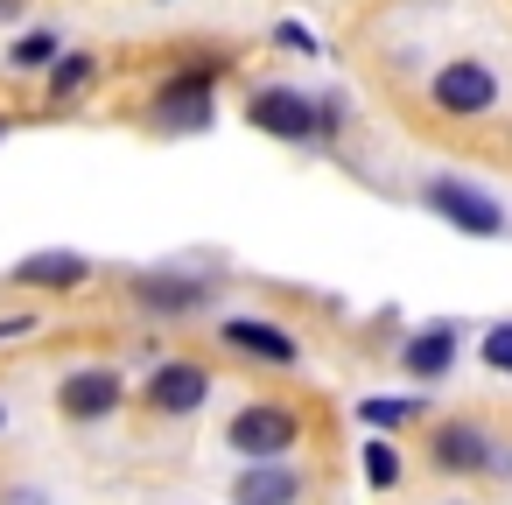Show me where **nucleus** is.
<instances>
[{
  "label": "nucleus",
  "instance_id": "f257e3e1",
  "mask_svg": "<svg viewBox=\"0 0 512 505\" xmlns=\"http://www.w3.org/2000/svg\"><path fill=\"white\" fill-rule=\"evenodd\" d=\"M246 120L260 127V134H274V141H288V148H323V141H337L344 127H351V106L337 99V92H295V85H260L253 99H246Z\"/></svg>",
  "mask_w": 512,
  "mask_h": 505
},
{
  "label": "nucleus",
  "instance_id": "f03ea898",
  "mask_svg": "<svg viewBox=\"0 0 512 505\" xmlns=\"http://www.w3.org/2000/svg\"><path fill=\"white\" fill-rule=\"evenodd\" d=\"M302 435H309V414L295 400H239L225 421V449L239 463H281L302 449Z\"/></svg>",
  "mask_w": 512,
  "mask_h": 505
},
{
  "label": "nucleus",
  "instance_id": "7ed1b4c3",
  "mask_svg": "<svg viewBox=\"0 0 512 505\" xmlns=\"http://www.w3.org/2000/svg\"><path fill=\"white\" fill-rule=\"evenodd\" d=\"M428 463L435 477H512V442H498L470 414H449L428 428Z\"/></svg>",
  "mask_w": 512,
  "mask_h": 505
},
{
  "label": "nucleus",
  "instance_id": "20e7f679",
  "mask_svg": "<svg viewBox=\"0 0 512 505\" xmlns=\"http://www.w3.org/2000/svg\"><path fill=\"white\" fill-rule=\"evenodd\" d=\"M225 71H232V57L169 71L162 92H155V127H162V134H204L211 113H218V78H225Z\"/></svg>",
  "mask_w": 512,
  "mask_h": 505
},
{
  "label": "nucleus",
  "instance_id": "39448f33",
  "mask_svg": "<svg viewBox=\"0 0 512 505\" xmlns=\"http://www.w3.org/2000/svg\"><path fill=\"white\" fill-rule=\"evenodd\" d=\"M211 393H218V379H211L204 358H155L148 379L134 386V400H141L155 421H190V414L211 407Z\"/></svg>",
  "mask_w": 512,
  "mask_h": 505
},
{
  "label": "nucleus",
  "instance_id": "423d86ee",
  "mask_svg": "<svg viewBox=\"0 0 512 505\" xmlns=\"http://www.w3.org/2000/svg\"><path fill=\"white\" fill-rule=\"evenodd\" d=\"M421 211L442 218V225L463 232V239H505V204H498L491 190L463 183V176H428V183H421Z\"/></svg>",
  "mask_w": 512,
  "mask_h": 505
},
{
  "label": "nucleus",
  "instance_id": "0eeeda50",
  "mask_svg": "<svg viewBox=\"0 0 512 505\" xmlns=\"http://www.w3.org/2000/svg\"><path fill=\"white\" fill-rule=\"evenodd\" d=\"M428 106L442 120H491L498 113V71L477 57H449L428 71Z\"/></svg>",
  "mask_w": 512,
  "mask_h": 505
},
{
  "label": "nucleus",
  "instance_id": "6e6552de",
  "mask_svg": "<svg viewBox=\"0 0 512 505\" xmlns=\"http://www.w3.org/2000/svg\"><path fill=\"white\" fill-rule=\"evenodd\" d=\"M127 302H134L141 316H155V323H183V316H204V309L218 302V281L183 274V267H148V274L127 281Z\"/></svg>",
  "mask_w": 512,
  "mask_h": 505
},
{
  "label": "nucleus",
  "instance_id": "1a4fd4ad",
  "mask_svg": "<svg viewBox=\"0 0 512 505\" xmlns=\"http://www.w3.org/2000/svg\"><path fill=\"white\" fill-rule=\"evenodd\" d=\"M127 400H134V386L120 379V365H71V372L57 379V414H64V421H78V428L113 421Z\"/></svg>",
  "mask_w": 512,
  "mask_h": 505
},
{
  "label": "nucleus",
  "instance_id": "9d476101",
  "mask_svg": "<svg viewBox=\"0 0 512 505\" xmlns=\"http://www.w3.org/2000/svg\"><path fill=\"white\" fill-rule=\"evenodd\" d=\"M218 344L232 358H246V365H274V372L302 365V337L288 323H274V316H218Z\"/></svg>",
  "mask_w": 512,
  "mask_h": 505
},
{
  "label": "nucleus",
  "instance_id": "9b49d317",
  "mask_svg": "<svg viewBox=\"0 0 512 505\" xmlns=\"http://www.w3.org/2000/svg\"><path fill=\"white\" fill-rule=\"evenodd\" d=\"M85 281H92V260L71 246H36L8 267V288H22V295H78Z\"/></svg>",
  "mask_w": 512,
  "mask_h": 505
},
{
  "label": "nucleus",
  "instance_id": "f8f14e48",
  "mask_svg": "<svg viewBox=\"0 0 512 505\" xmlns=\"http://www.w3.org/2000/svg\"><path fill=\"white\" fill-rule=\"evenodd\" d=\"M302 498H309V470L295 456H281V463H239V477L225 491V505H302Z\"/></svg>",
  "mask_w": 512,
  "mask_h": 505
},
{
  "label": "nucleus",
  "instance_id": "ddd939ff",
  "mask_svg": "<svg viewBox=\"0 0 512 505\" xmlns=\"http://www.w3.org/2000/svg\"><path fill=\"white\" fill-rule=\"evenodd\" d=\"M456 358H463V330H456V323H421V330H407V337H400V372H407L414 386L449 379V372H456Z\"/></svg>",
  "mask_w": 512,
  "mask_h": 505
},
{
  "label": "nucleus",
  "instance_id": "4468645a",
  "mask_svg": "<svg viewBox=\"0 0 512 505\" xmlns=\"http://www.w3.org/2000/svg\"><path fill=\"white\" fill-rule=\"evenodd\" d=\"M43 78H50V113H64V106H78V99L92 92V78H99V57H92V50H64V57H57Z\"/></svg>",
  "mask_w": 512,
  "mask_h": 505
},
{
  "label": "nucleus",
  "instance_id": "2eb2a0df",
  "mask_svg": "<svg viewBox=\"0 0 512 505\" xmlns=\"http://www.w3.org/2000/svg\"><path fill=\"white\" fill-rule=\"evenodd\" d=\"M414 414H421V400H414V393H365V400H358V421H365V428H379V435H400Z\"/></svg>",
  "mask_w": 512,
  "mask_h": 505
},
{
  "label": "nucleus",
  "instance_id": "dca6fc26",
  "mask_svg": "<svg viewBox=\"0 0 512 505\" xmlns=\"http://www.w3.org/2000/svg\"><path fill=\"white\" fill-rule=\"evenodd\" d=\"M358 463H365V484H372V491H400V477H407V463H400L393 435H372V442L358 449Z\"/></svg>",
  "mask_w": 512,
  "mask_h": 505
},
{
  "label": "nucleus",
  "instance_id": "f3484780",
  "mask_svg": "<svg viewBox=\"0 0 512 505\" xmlns=\"http://www.w3.org/2000/svg\"><path fill=\"white\" fill-rule=\"evenodd\" d=\"M57 57H64L57 29H29V36H15V50H8V64H15V71H50Z\"/></svg>",
  "mask_w": 512,
  "mask_h": 505
},
{
  "label": "nucleus",
  "instance_id": "a211bd4d",
  "mask_svg": "<svg viewBox=\"0 0 512 505\" xmlns=\"http://www.w3.org/2000/svg\"><path fill=\"white\" fill-rule=\"evenodd\" d=\"M477 358H484V372H498V379H512V316H498L484 337H477Z\"/></svg>",
  "mask_w": 512,
  "mask_h": 505
},
{
  "label": "nucleus",
  "instance_id": "6ab92c4d",
  "mask_svg": "<svg viewBox=\"0 0 512 505\" xmlns=\"http://www.w3.org/2000/svg\"><path fill=\"white\" fill-rule=\"evenodd\" d=\"M43 330V316L36 309H15V316H0V344H22V337H36Z\"/></svg>",
  "mask_w": 512,
  "mask_h": 505
},
{
  "label": "nucleus",
  "instance_id": "aec40b11",
  "mask_svg": "<svg viewBox=\"0 0 512 505\" xmlns=\"http://www.w3.org/2000/svg\"><path fill=\"white\" fill-rule=\"evenodd\" d=\"M274 43H288V50H302V57H316V50H323V43L302 29V22H274Z\"/></svg>",
  "mask_w": 512,
  "mask_h": 505
},
{
  "label": "nucleus",
  "instance_id": "412c9836",
  "mask_svg": "<svg viewBox=\"0 0 512 505\" xmlns=\"http://www.w3.org/2000/svg\"><path fill=\"white\" fill-rule=\"evenodd\" d=\"M0 505H50V491H36V484H15V491H0Z\"/></svg>",
  "mask_w": 512,
  "mask_h": 505
},
{
  "label": "nucleus",
  "instance_id": "4be33fe9",
  "mask_svg": "<svg viewBox=\"0 0 512 505\" xmlns=\"http://www.w3.org/2000/svg\"><path fill=\"white\" fill-rule=\"evenodd\" d=\"M0 22H15V0H0Z\"/></svg>",
  "mask_w": 512,
  "mask_h": 505
},
{
  "label": "nucleus",
  "instance_id": "5701e85b",
  "mask_svg": "<svg viewBox=\"0 0 512 505\" xmlns=\"http://www.w3.org/2000/svg\"><path fill=\"white\" fill-rule=\"evenodd\" d=\"M0 435H8V400H0Z\"/></svg>",
  "mask_w": 512,
  "mask_h": 505
},
{
  "label": "nucleus",
  "instance_id": "b1692460",
  "mask_svg": "<svg viewBox=\"0 0 512 505\" xmlns=\"http://www.w3.org/2000/svg\"><path fill=\"white\" fill-rule=\"evenodd\" d=\"M0 141H8V120H0Z\"/></svg>",
  "mask_w": 512,
  "mask_h": 505
},
{
  "label": "nucleus",
  "instance_id": "393cba45",
  "mask_svg": "<svg viewBox=\"0 0 512 505\" xmlns=\"http://www.w3.org/2000/svg\"><path fill=\"white\" fill-rule=\"evenodd\" d=\"M505 239H512V218H505Z\"/></svg>",
  "mask_w": 512,
  "mask_h": 505
}]
</instances>
